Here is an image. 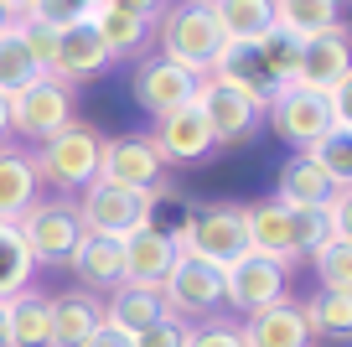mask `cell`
<instances>
[{
	"label": "cell",
	"mask_w": 352,
	"mask_h": 347,
	"mask_svg": "<svg viewBox=\"0 0 352 347\" xmlns=\"http://www.w3.org/2000/svg\"><path fill=\"white\" fill-rule=\"evenodd\" d=\"M331 197H337V187L327 182V171H321L306 151H296L285 166H280V176H275V202L280 207H290V213H316V207H327Z\"/></svg>",
	"instance_id": "20"
},
{
	"label": "cell",
	"mask_w": 352,
	"mask_h": 347,
	"mask_svg": "<svg viewBox=\"0 0 352 347\" xmlns=\"http://www.w3.org/2000/svg\"><path fill=\"white\" fill-rule=\"evenodd\" d=\"M6 104H11V135L36 140V145L52 140V135L73 120V88L57 83V78H36L32 88H21V94L6 98Z\"/></svg>",
	"instance_id": "10"
},
{
	"label": "cell",
	"mask_w": 352,
	"mask_h": 347,
	"mask_svg": "<svg viewBox=\"0 0 352 347\" xmlns=\"http://www.w3.org/2000/svg\"><path fill=\"white\" fill-rule=\"evenodd\" d=\"M99 182L124 187V192H161L166 187V166L151 151L145 135H109L99 156Z\"/></svg>",
	"instance_id": "11"
},
{
	"label": "cell",
	"mask_w": 352,
	"mask_h": 347,
	"mask_svg": "<svg viewBox=\"0 0 352 347\" xmlns=\"http://www.w3.org/2000/svg\"><path fill=\"white\" fill-rule=\"evenodd\" d=\"M270 6H275V26L296 42H311L342 26V0H270Z\"/></svg>",
	"instance_id": "25"
},
{
	"label": "cell",
	"mask_w": 352,
	"mask_h": 347,
	"mask_svg": "<svg viewBox=\"0 0 352 347\" xmlns=\"http://www.w3.org/2000/svg\"><path fill=\"white\" fill-rule=\"evenodd\" d=\"M16 228H21V239H26V249H32L36 270H63V264L73 260L78 239H83V223H78L73 197H36V202L16 218Z\"/></svg>",
	"instance_id": "5"
},
{
	"label": "cell",
	"mask_w": 352,
	"mask_h": 347,
	"mask_svg": "<svg viewBox=\"0 0 352 347\" xmlns=\"http://www.w3.org/2000/svg\"><path fill=\"white\" fill-rule=\"evenodd\" d=\"M67 270L78 275V291H88V295H99V301H104L109 291L124 285V249H120V239L83 233L78 249H73V260H67Z\"/></svg>",
	"instance_id": "18"
},
{
	"label": "cell",
	"mask_w": 352,
	"mask_h": 347,
	"mask_svg": "<svg viewBox=\"0 0 352 347\" xmlns=\"http://www.w3.org/2000/svg\"><path fill=\"white\" fill-rule=\"evenodd\" d=\"M264 120H270V130H275L280 140L290 145V156H296V151H311V145H316L327 130H337V125H331L327 98L311 94V88H296V83L280 88V94L270 98Z\"/></svg>",
	"instance_id": "9"
},
{
	"label": "cell",
	"mask_w": 352,
	"mask_h": 347,
	"mask_svg": "<svg viewBox=\"0 0 352 347\" xmlns=\"http://www.w3.org/2000/svg\"><path fill=\"white\" fill-rule=\"evenodd\" d=\"M0 347H11V306L0 301Z\"/></svg>",
	"instance_id": "40"
},
{
	"label": "cell",
	"mask_w": 352,
	"mask_h": 347,
	"mask_svg": "<svg viewBox=\"0 0 352 347\" xmlns=\"http://www.w3.org/2000/svg\"><path fill=\"white\" fill-rule=\"evenodd\" d=\"M42 73V63H36L32 52L21 47V36H16V21L0 32V98H16L21 88H32Z\"/></svg>",
	"instance_id": "30"
},
{
	"label": "cell",
	"mask_w": 352,
	"mask_h": 347,
	"mask_svg": "<svg viewBox=\"0 0 352 347\" xmlns=\"http://www.w3.org/2000/svg\"><path fill=\"white\" fill-rule=\"evenodd\" d=\"M36 192H42L36 161L21 145H0V223H16L36 202Z\"/></svg>",
	"instance_id": "23"
},
{
	"label": "cell",
	"mask_w": 352,
	"mask_h": 347,
	"mask_svg": "<svg viewBox=\"0 0 352 347\" xmlns=\"http://www.w3.org/2000/svg\"><path fill=\"white\" fill-rule=\"evenodd\" d=\"M197 114L208 120L212 145H249L254 135L264 130V109L254 98H243L239 88H228L223 78H202L197 83Z\"/></svg>",
	"instance_id": "7"
},
{
	"label": "cell",
	"mask_w": 352,
	"mask_h": 347,
	"mask_svg": "<svg viewBox=\"0 0 352 347\" xmlns=\"http://www.w3.org/2000/svg\"><path fill=\"white\" fill-rule=\"evenodd\" d=\"M0 6H6V11H11V16H26V11H32V6H36V0H0Z\"/></svg>",
	"instance_id": "41"
},
{
	"label": "cell",
	"mask_w": 352,
	"mask_h": 347,
	"mask_svg": "<svg viewBox=\"0 0 352 347\" xmlns=\"http://www.w3.org/2000/svg\"><path fill=\"white\" fill-rule=\"evenodd\" d=\"M145 140L161 156V166H197V161H208V156L218 151L212 135H208V120L197 114V104L161 114V120H155V135H145Z\"/></svg>",
	"instance_id": "13"
},
{
	"label": "cell",
	"mask_w": 352,
	"mask_h": 347,
	"mask_svg": "<svg viewBox=\"0 0 352 347\" xmlns=\"http://www.w3.org/2000/svg\"><path fill=\"white\" fill-rule=\"evenodd\" d=\"M124 249V285H140V291H161L166 275L176 270V260H182V244H176L171 228L151 223L140 228V233H130V239H120Z\"/></svg>",
	"instance_id": "12"
},
{
	"label": "cell",
	"mask_w": 352,
	"mask_h": 347,
	"mask_svg": "<svg viewBox=\"0 0 352 347\" xmlns=\"http://www.w3.org/2000/svg\"><path fill=\"white\" fill-rule=\"evenodd\" d=\"M187 347H243V342H239V326L233 322H202V326H192Z\"/></svg>",
	"instance_id": "36"
},
{
	"label": "cell",
	"mask_w": 352,
	"mask_h": 347,
	"mask_svg": "<svg viewBox=\"0 0 352 347\" xmlns=\"http://www.w3.org/2000/svg\"><path fill=\"white\" fill-rule=\"evenodd\" d=\"M249 52H254L259 78L270 83V94H280V88L296 83V67H300V42H296V36H285V32L275 26V32L264 36L259 47H249Z\"/></svg>",
	"instance_id": "28"
},
{
	"label": "cell",
	"mask_w": 352,
	"mask_h": 347,
	"mask_svg": "<svg viewBox=\"0 0 352 347\" xmlns=\"http://www.w3.org/2000/svg\"><path fill=\"white\" fill-rule=\"evenodd\" d=\"M311 260V275H316L321 295H352V239H327Z\"/></svg>",
	"instance_id": "31"
},
{
	"label": "cell",
	"mask_w": 352,
	"mask_h": 347,
	"mask_svg": "<svg viewBox=\"0 0 352 347\" xmlns=\"http://www.w3.org/2000/svg\"><path fill=\"white\" fill-rule=\"evenodd\" d=\"M32 275H36V264H32V249H26L21 228L0 223V301L32 291Z\"/></svg>",
	"instance_id": "29"
},
{
	"label": "cell",
	"mask_w": 352,
	"mask_h": 347,
	"mask_svg": "<svg viewBox=\"0 0 352 347\" xmlns=\"http://www.w3.org/2000/svg\"><path fill=\"white\" fill-rule=\"evenodd\" d=\"M16 36L21 47L42 63V73H52V57H57V26H47L42 16H16Z\"/></svg>",
	"instance_id": "34"
},
{
	"label": "cell",
	"mask_w": 352,
	"mask_h": 347,
	"mask_svg": "<svg viewBox=\"0 0 352 347\" xmlns=\"http://www.w3.org/2000/svg\"><path fill=\"white\" fill-rule=\"evenodd\" d=\"M155 47L166 57V63H176L182 73L192 78H208L212 67L223 63V52H228V42H223L218 21H212L208 6H197V0H176V6H161V16H155Z\"/></svg>",
	"instance_id": "1"
},
{
	"label": "cell",
	"mask_w": 352,
	"mask_h": 347,
	"mask_svg": "<svg viewBox=\"0 0 352 347\" xmlns=\"http://www.w3.org/2000/svg\"><path fill=\"white\" fill-rule=\"evenodd\" d=\"M171 233H176V244H182V254L208 260V264H218V270H228V264L249 249L243 202H202V207H192Z\"/></svg>",
	"instance_id": "4"
},
{
	"label": "cell",
	"mask_w": 352,
	"mask_h": 347,
	"mask_svg": "<svg viewBox=\"0 0 352 347\" xmlns=\"http://www.w3.org/2000/svg\"><path fill=\"white\" fill-rule=\"evenodd\" d=\"M352 83V52H347V26L337 32H321L311 42H300V67H296V88H311V94H337V88Z\"/></svg>",
	"instance_id": "14"
},
{
	"label": "cell",
	"mask_w": 352,
	"mask_h": 347,
	"mask_svg": "<svg viewBox=\"0 0 352 347\" xmlns=\"http://www.w3.org/2000/svg\"><path fill=\"white\" fill-rule=\"evenodd\" d=\"M197 83L202 78L182 73V67L166 63V57H145V63L135 67L130 94H135V104H140L151 120H161V114H171V109H187L192 98H197Z\"/></svg>",
	"instance_id": "15"
},
{
	"label": "cell",
	"mask_w": 352,
	"mask_h": 347,
	"mask_svg": "<svg viewBox=\"0 0 352 347\" xmlns=\"http://www.w3.org/2000/svg\"><path fill=\"white\" fill-rule=\"evenodd\" d=\"M104 326V301L88 291L52 295V347H83Z\"/></svg>",
	"instance_id": "22"
},
{
	"label": "cell",
	"mask_w": 352,
	"mask_h": 347,
	"mask_svg": "<svg viewBox=\"0 0 352 347\" xmlns=\"http://www.w3.org/2000/svg\"><path fill=\"white\" fill-rule=\"evenodd\" d=\"M6 306H11V347H52V295L21 291Z\"/></svg>",
	"instance_id": "27"
},
{
	"label": "cell",
	"mask_w": 352,
	"mask_h": 347,
	"mask_svg": "<svg viewBox=\"0 0 352 347\" xmlns=\"http://www.w3.org/2000/svg\"><path fill=\"white\" fill-rule=\"evenodd\" d=\"M88 21H94V32H99L109 63H114V57H135L145 42H151V26H155V21H140V16H130V11H114L109 0H99Z\"/></svg>",
	"instance_id": "26"
},
{
	"label": "cell",
	"mask_w": 352,
	"mask_h": 347,
	"mask_svg": "<svg viewBox=\"0 0 352 347\" xmlns=\"http://www.w3.org/2000/svg\"><path fill=\"white\" fill-rule=\"evenodd\" d=\"M243 233H249L254 254H270V260H280V264H300V254H296V218H290V207H280L275 197L243 202Z\"/></svg>",
	"instance_id": "16"
},
{
	"label": "cell",
	"mask_w": 352,
	"mask_h": 347,
	"mask_svg": "<svg viewBox=\"0 0 352 347\" xmlns=\"http://www.w3.org/2000/svg\"><path fill=\"white\" fill-rule=\"evenodd\" d=\"M166 197L161 192H124V187H109V182H94L78 192V223H83V233H99V239H130V233H140V228L155 223V202Z\"/></svg>",
	"instance_id": "3"
},
{
	"label": "cell",
	"mask_w": 352,
	"mask_h": 347,
	"mask_svg": "<svg viewBox=\"0 0 352 347\" xmlns=\"http://www.w3.org/2000/svg\"><path fill=\"white\" fill-rule=\"evenodd\" d=\"M99 156H104L99 125L67 120L52 140H42V151H36L32 161H36V176H42L47 187H57V197H73L99 176Z\"/></svg>",
	"instance_id": "2"
},
{
	"label": "cell",
	"mask_w": 352,
	"mask_h": 347,
	"mask_svg": "<svg viewBox=\"0 0 352 347\" xmlns=\"http://www.w3.org/2000/svg\"><path fill=\"white\" fill-rule=\"evenodd\" d=\"M306 156L327 171V182L337 192H352V130H327Z\"/></svg>",
	"instance_id": "32"
},
{
	"label": "cell",
	"mask_w": 352,
	"mask_h": 347,
	"mask_svg": "<svg viewBox=\"0 0 352 347\" xmlns=\"http://www.w3.org/2000/svg\"><path fill=\"white\" fill-rule=\"evenodd\" d=\"M192 326L187 322H176V316H161L155 326H145L140 337H135V347H187Z\"/></svg>",
	"instance_id": "35"
},
{
	"label": "cell",
	"mask_w": 352,
	"mask_h": 347,
	"mask_svg": "<svg viewBox=\"0 0 352 347\" xmlns=\"http://www.w3.org/2000/svg\"><path fill=\"white\" fill-rule=\"evenodd\" d=\"M0 145H11V104L0 98Z\"/></svg>",
	"instance_id": "39"
},
{
	"label": "cell",
	"mask_w": 352,
	"mask_h": 347,
	"mask_svg": "<svg viewBox=\"0 0 352 347\" xmlns=\"http://www.w3.org/2000/svg\"><path fill=\"white\" fill-rule=\"evenodd\" d=\"M197 6H208V0H197Z\"/></svg>",
	"instance_id": "44"
},
{
	"label": "cell",
	"mask_w": 352,
	"mask_h": 347,
	"mask_svg": "<svg viewBox=\"0 0 352 347\" xmlns=\"http://www.w3.org/2000/svg\"><path fill=\"white\" fill-rule=\"evenodd\" d=\"M114 11H130V16H140V21H155L161 16V0H109Z\"/></svg>",
	"instance_id": "37"
},
{
	"label": "cell",
	"mask_w": 352,
	"mask_h": 347,
	"mask_svg": "<svg viewBox=\"0 0 352 347\" xmlns=\"http://www.w3.org/2000/svg\"><path fill=\"white\" fill-rule=\"evenodd\" d=\"M83 347H135V342H130V337H120V332H109V326H99Z\"/></svg>",
	"instance_id": "38"
},
{
	"label": "cell",
	"mask_w": 352,
	"mask_h": 347,
	"mask_svg": "<svg viewBox=\"0 0 352 347\" xmlns=\"http://www.w3.org/2000/svg\"><path fill=\"white\" fill-rule=\"evenodd\" d=\"M78 6H88V11H94V6H99V0H78Z\"/></svg>",
	"instance_id": "43"
},
{
	"label": "cell",
	"mask_w": 352,
	"mask_h": 347,
	"mask_svg": "<svg viewBox=\"0 0 352 347\" xmlns=\"http://www.w3.org/2000/svg\"><path fill=\"white\" fill-rule=\"evenodd\" d=\"M104 67H109V52H104L99 32H94V21H78V26H63L57 32V57H52V73L57 83H88V78H99Z\"/></svg>",
	"instance_id": "17"
},
{
	"label": "cell",
	"mask_w": 352,
	"mask_h": 347,
	"mask_svg": "<svg viewBox=\"0 0 352 347\" xmlns=\"http://www.w3.org/2000/svg\"><path fill=\"white\" fill-rule=\"evenodd\" d=\"M239 342H243V347H311L306 311H300L296 301H275V306H264V311L243 316Z\"/></svg>",
	"instance_id": "19"
},
{
	"label": "cell",
	"mask_w": 352,
	"mask_h": 347,
	"mask_svg": "<svg viewBox=\"0 0 352 347\" xmlns=\"http://www.w3.org/2000/svg\"><path fill=\"white\" fill-rule=\"evenodd\" d=\"M161 306L166 316H176V322H218V311L228 306V291H223V270L208 260H192V254H182L176 260V270L166 275L161 285Z\"/></svg>",
	"instance_id": "6"
},
{
	"label": "cell",
	"mask_w": 352,
	"mask_h": 347,
	"mask_svg": "<svg viewBox=\"0 0 352 347\" xmlns=\"http://www.w3.org/2000/svg\"><path fill=\"white\" fill-rule=\"evenodd\" d=\"M300 311H306L311 337L342 342V337L352 332V295H316V301H311V306H300Z\"/></svg>",
	"instance_id": "33"
},
{
	"label": "cell",
	"mask_w": 352,
	"mask_h": 347,
	"mask_svg": "<svg viewBox=\"0 0 352 347\" xmlns=\"http://www.w3.org/2000/svg\"><path fill=\"white\" fill-rule=\"evenodd\" d=\"M166 316V306H161V291H140V285H120V291H109L104 295V326L109 332H120V337H140L145 326H155Z\"/></svg>",
	"instance_id": "24"
},
{
	"label": "cell",
	"mask_w": 352,
	"mask_h": 347,
	"mask_svg": "<svg viewBox=\"0 0 352 347\" xmlns=\"http://www.w3.org/2000/svg\"><path fill=\"white\" fill-rule=\"evenodd\" d=\"M11 21H16V16H11V11H6V6H0V32H6V26H11Z\"/></svg>",
	"instance_id": "42"
},
{
	"label": "cell",
	"mask_w": 352,
	"mask_h": 347,
	"mask_svg": "<svg viewBox=\"0 0 352 347\" xmlns=\"http://www.w3.org/2000/svg\"><path fill=\"white\" fill-rule=\"evenodd\" d=\"M208 11L228 47H259L275 32V6L270 0H208Z\"/></svg>",
	"instance_id": "21"
},
{
	"label": "cell",
	"mask_w": 352,
	"mask_h": 347,
	"mask_svg": "<svg viewBox=\"0 0 352 347\" xmlns=\"http://www.w3.org/2000/svg\"><path fill=\"white\" fill-rule=\"evenodd\" d=\"M285 280H290V264L270 260V254H254V249H243L223 270V291H228V306L239 316H254L264 306L285 301Z\"/></svg>",
	"instance_id": "8"
}]
</instances>
